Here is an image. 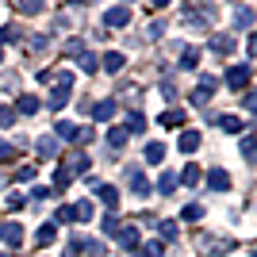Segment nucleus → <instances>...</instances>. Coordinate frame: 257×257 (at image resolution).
I'll list each match as a JSON object with an SVG mask.
<instances>
[{"label":"nucleus","instance_id":"2","mask_svg":"<svg viewBox=\"0 0 257 257\" xmlns=\"http://www.w3.org/2000/svg\"><path fill=\"white\" fill-rule=\"evenodd\" d=\"M111 242H115V246H123V249H131V253L142 246V242H139V230H135L131 223H119V230L111 234Z\"/></svg>","mask_w":257,"mask_h":257},{"label":"nucleus","instance_id":"24","mask_svg":"<svg viewBox=\"0 0 257 257\" xmlns=\"http://www.w3.org/2000/svg\"><path fill=\"white\" fill-rule=\"evenodd\" d=\"M54 150H58L54 139H39V154H43V158H54Z\"/></svg>","mask_w":257,"mask_h":257},{"label":"nucleus","instance_id":"11","mask_svg":"<svg viewBox=\"0 0 257 257\" xmlns=\"http://www.w3.org/2000/svg\"><path fill=\"white\" fill-rule=\"evenodd\" d=\"M200 150V131H184L181 135V154H196Z\"/></svg>","mask_w":257,"mask_h":257},{"label":"nucleus","instance_id":"33","mask_svg":"<svg viewBox=\"0 0 257 257\" xmlns=\"http://www.w3.org/2000/svg\"><path fill=\"white\" fill-rule=\"evenodd\" d=\"M0 257H8V253H0Z\"/></svg>","mask_w":257,"mask_h":257},{"label":"nucleus","instance_id":"20","mask_svg":"<svg viewBox=\"0 0 257 257\" xmlns=\"http://www.w3.org/2000/svg\"><path fill=\"white\" fill-rule=\"evenodd\" d=\"M181 181L188 184V188H196V184L204 181V173H200V165H184V173H181Z\"/></svg>","mask_w":257,"mask_h":257},{"label":"nucleus","instance_id":"23","mask_svg":"<svg viewBox=\"0 0 257 257\" xmlns=\"http://www.w3.org/2000/svg\"><path fill=\"white\" fill-rule=\"evenodd\" d=\"M4 43H20V27H16V23L0 27V46H4Z\"/></svg>","mask_w":257,"mask_h":257},{"label":"nucleus","instance_id":"6","mask_svg":"<svg viewBox=\"0 0 257 257\" xmlns=\"http://www.w3.org/2000/svg\"><path fill=\"white\" fill-rule=\"evenodd\" d=\"M88 184H92L96 200H104L107 207H115V200H119V196H115V188H111V184H100V181H88Z\"/></svg>","mask_w":257,"mask_h":257},{"label":"nucleus","instance_id":"28","mask_svg":"<svg viewBox=\"0 0 257 257\" xmlns=\"http://www.w3.org/2000/svg\"><path fill=\"white\" fill-rule=\"evenodd\" d=\"M249 23H253V8H242L238 12V27H249Z\"/></svg>","mask_w":257,"mask_h":257},{"label":"nucleus","instance_id":"26","mask_svg":"<svg viewBox=\"0 0 257 257\" xmlns=\"http://www.w3.org/2000/svg\"><path fill=\"white\" fill-rule=\"evenodd\" d=\"M81 69H85V73H96V54H81Z\"/></svg>","mask_w":257,"mask_h":257},{"label":"nucleus","instance_id":"10","mask_svg":"<svg viewBox=\"0 0 257 257\" xmlns=\"http://www.w3.org/2000/svg\"><path fill=\"white\" fill-rule=\"evenodd\" d=\"M215 123H219L226 135H238V131H246V119H238V115H219Z\"/></svg>","mask_w":257,"mask_h":257},{"label":"nucleus","instance_id":"4","mask_svg":"<svg viewBox=\"0 0 257 257\" xmlns=\"http://www.w3.org/2000/svg\"><path fill=\"white\" fill-rule=\"evenodd\" d=\"M207 188L226 192V188H230V173H226V169H211V173H207Z\"/></svg>","mask_w":257,"mask_h":257},{"label":"nucleus","instance_id":"15","mask_svg":"<svg viewBox=\"0 0 257 257\" xmlns=\"http://www.w3.org/2000/svg\"><path fill=\"white\" fill-rule=\"evenodd\" d=\"M158 192L161 196H173V192H177V173H161V177H158Z\"/></svg>","mask_w":257,"mask_h":257},{"label":"nucleus","instance_id":"16","mask_svg":"<svg viewBox=\"0 0 257 257\" xmlns=\"http://www.w3.org/2000/svg\"><path fill=\"white\" fill-rule=\"evenodd\" d=\"M54 238H58V226H54V223H43V226H39V230H35V242H39V246H46V242H54Z\"/></svg>","mask_w":257,"mask_h":257},{"label":"nucleus","instance_id":"7","mask_svg":"<svg viewBox=\"0 0 257 257\" xmlns=\"http://www.w3.org/2000/svg\"><path fill=\"white\" fill-rule=\"evenodd\" d=\"M200 58H204V50H200V46H184V50H181V69H196V65H200Z\"/></svg>","mask_w":257,"mask_h":257},{"label":"nucleus","instance_id":"22","mask_svg":"<svg viewBox=\"0 0 257 257\" xmlns=\"http://www.w3.org/2000/svg\"><path fill=\"white\" fill-rule=\"evenodd\" d=\"M181 219H184V223H200V219H204V204H188L181 211Z\"/></svg>","mask_w":257,"mask_h":257},{"label":"nucleus","instance_id":"8","mask_svg":"<svg viewBox=\"0 0 257 257\" xmlns=\"http://www.w3.org/2000/svg\"><path fill=\"white\" fill-rule=\"evenodd\" d=\"M111 115H115V100H100V104H92V119H96V123H107Z\"/></svg>","mask_w":257,"mask_h":257},{"label":"nucleus","instance_id":"29","mask_svg":"<svg viewBox=\"0 0 257 257\" xmlns=\"http://www.w3.org/2000/svg\"><path fill=\"white\" fill-rule=\"evenodd\" d=\"M58 223H73V207H58Z\"/></svg>","mask_w":257,"mask_h":257},{"label":"nucleus","instance_id":"12","mask_svg":"<svg viewBox=\"0 0 257 257\" xmlns=\"http://www.w3.org/2000/svg\"><path fill=\"white\" fill-rule=\"evenodd\" d=\"M16 111H23V115H35V111H39V96H35V92H23L20 104H16Z\"/></svg>","mask_w":257,"mask_h":257},{"label":"nucleus","instance_id":"14","mask_svg":"<svg viewBox=\"0 0 257 257\" xmlns=\"http://www.w3.org/2000/svg\"><path fill=\"white\" fill-rule=\"evenodd\" d=\"M123 65H127V58H123V54H115V50L104 54V69H107V73H123Z\"/></svg>","mask_w":257,"mask_h":257},{"label":"nucleus","instance_id":"32","mask_svg":"<svg viewBox=\"0 0 257 257\" xmlns=\"http://www.w3.org/2000/svg\"><path fill=\"white\" fill-rule=\"evenodd\" d=\"M0 58H4V46H0Z\"/></svg>","mask_w":257,"mask_h":257},{"label":"nucleus","instance_id":"1","mask_svg":"<svg viewBox=\"0 0 257 257\" xmlns=\"http://www.w3.org/2000/svg\"><path fill=\"white\" fill-rule=\"evenodd\" d=\"M249 73H253V65L249 62H238L226 69V88H234V92H242V88L249 85Z\"/></svg>","mask_w":257,"mask_h":257},{"label":"nucleus","instance_id":"5","mask_svg":"<svg viewBox=\"0 0 257 257\" xmlns=\"http://www.w3.org/2000/svg\"><path fill=\"white\" fill-rule=\"evenodd\" d=\"M158 123H161V127H165V131H177V127H181V123H184V111H177V107H169V111H161V115H158Z\"/></svg>","mask_w":257,"mask_h":257},{"label":"nucleus","instance_id":"3","mask_svg":"<svg viewBox=\"0 0 257 257\" xmlns=\"http://www.w3.org/2000/svg\"><path fill=\"white\" fill-rule=\"evenodd\" d=\"M131 16H135V12H131L127 4H119V8H107V12H104V27H127Z\"/></svg>","mask_w":257,"mask_h":257},{"label":"nucleus","instance_id":"19","mask_svg":"<svg viewBox=\"0 0 257 257\" xmlns=\"http://www.w3.org/2000/svg\"><path fill=\"white\" fill-rule=\"evenodd\" d=\"M131 192H135V196H146V192H150V184H146V177H142L139 169H131Z\"/></svg>","mask_w":257,"mask_h":257},{"label":"nucleus","instance_id":"27","mask_svg":"<svg viewBox=\"0 0 257 257\" xmlns=\"http://www.w3.org/2000/svg\"><path fill=\"white\" fill-rule=\"evenodd\" d=\"M16 123V111L12 107H0V127H12Z\"/></svg>","mask_w":257,"mask_h":257},{"label":"nucleus","instance_id":"17","mask_svg":"<svg viewBox=\"0 0 257 257\" xmlns=\"http://www.w3.org/2000/svg\"><path fill=\"white\" fill-rule=\"evenodd\" d=\"M107 146H111V150H123V146H127V131L111 127V131H107Z\"/></svg>","mask_w":257,"mask_h":257},{"label":"nucleus","instance_id":"30","mask_svg":"<svg viewBox=\"0 0 257 257\" xmlns=\"http://www.w3.org/2000/svg\"><path fill=\"white\" fill-rule=\"evenodd\" d=\"M31 177H35V169H31V165H23V169L16 173V181H31Z\"/></svg>","mask_w":257,"mask_h":257},{"label":"nucleus","instance_id":"21","mask_svg":"<svg viewBox=\"0 0 257 257\" xmlns=\"http://www.w3.org/2000/svg\"><path fill=\"white\" fill-rule=\"evenodd\" d=\"M211 50L230 54V50H234V35H215V39H211Z\"/></svg>","mask_w":257,"mask_h":257},{"label":"nucleus","instance_id":"9","mask_svg":"<svg viewBox=\"0 0 257 257\" xmlns=\"http://www.w3.org/2000/svg\"><path fill=\"white\" fill-rule=\"evenodd\" d=\"M0 242H8V246H20V242H23V230H20L16 223H4V226H0Z\"/></svg>","mask_w":257,"mask_h":257},{"label":"nucleus","instance_id":"25","mask_svg":"<svg viewBox=\"0 0 257 257\" xmlns=\"http://www.w3.org/2000/svg\"><path fill=\"white\" fill-rule=\"evenodd\" d=\"M154 226H158V234H161V238H169V242L177 238V223H154Z\"/></svg>","mask_w":257,"mask_h":257},{"label":"nucleus","instance_id":"31","mask_svg":"<svg viewBox=\"0 0 257 257\" xmlns=\"http://www.w3.org/2000/svg\"><path fill=\"white\" fill-rule=\"evenodd\" d=\"M8 154H12V146H8V142H0V161L8 158Z\"/></svg>","mask_w":257,"mask_h":257},{"label":"nucleus","instance_id":"13","mask_svg":"<svg viewBox=\"0 0 257 257\" xmlns=\"http://www.w3.org/2000/svg\"><path fill=\"white\" fill-rule=\"evenodd\" d=\"M123 131H127V135H142V131H146V115H142V111H131Z\"/></svg>","mask_w":257,"mask_h":257},{"label":"nucleus","instance_id":"18","mask_svg":"<svg viewBox=\"0 0 257 257\" xmlns=\"http://www.w3.org/2000/svg\"><path fill=\"white\" fill-rule=\"evenodd\" d=\"M165 146H161V142H150V146H146V161H150V165H161V161H165Z\"/></svg>","mask_w":257,"mask_h":257}]
</instances>
